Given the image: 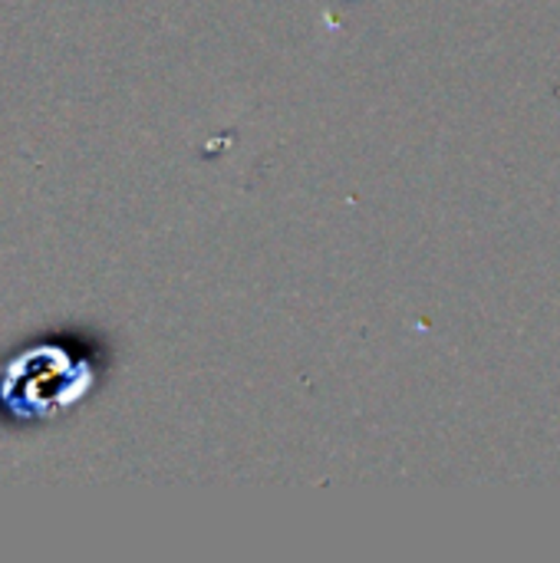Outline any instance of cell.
Masks as SVG:
<instances>
[{"mask_svg":"<svg viewBox=\"0 0 560 563\" xmlns=\"http://www.w3.org/2000/svg\"><path fill=\"white\" fill-rule=\"evenodd\" d=\"M36 366V373L23 369L20 373V389H17V399L23 402L20 409H33V412H56L63 409L66 402L76 399V389H73V379L63 383L66 376H76V373H86L79 366H73L59 350H36V353H26ZM13 399V402H17Z\"/></svg>","mask_w":560,"mask_h":563,"instance_id":"6da1fadb","label":"cell"}]
</instances>
